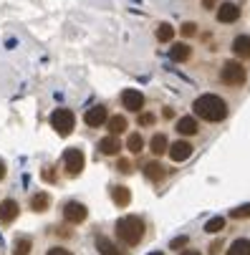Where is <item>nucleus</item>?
Returning a JSON list of instances; mask_svg holds the SVG:
<instances>
[{
    "label": "nucleus",
    "instance_id": "nucleus-1",
    "mask_svg": "<svg viewBox=\"0 0 250 255\" xmlns=\"http://www.w3.org/2000/svg\"><path fill=\"white\" fill-rule=\"evenodd\" d=\"M192 109H195V114L200 119H205V122H223L228 117V104L220 96H215V94L197 96L195 104H192Z\"/></svg>",
    "mask_w": 250,
    "mask_h": 255
},
{
    "label": "nucleus",
    "instance_id": "nucleus-2",
    "mask_svg": "<svg viewBox=\"0 0 250 255\" xmlns=\"http://www.w3.org/2000/svg\"><path fill=\"white\" fill-rule=\"evenodd\" d=\"M144 220L141 217H136V215H126V217H122V220L117 223V235H119V240L124 243V245H136L141 238H144Z\"/></svg>",
    "mask_w": 250,
    "mask_h": 255
},
{
    "label": "nucleus",
    "instance_id": "nucleus-3",
    "mask_svg": "<svg viewBox=\"0 0 250 255\" xmlns=\"http://www.w3.org/2000/svg\"><path fill=\"white\" fill-rule=\"evenodd\" d=\"M220 79H223V84H228V86H243L245 79H248V71H245L243 63H238V61H228V63H223Z\"/></svg>",
    "mask_w": 250,
    "mask_h": 255
},
{
    "label": "nucleus",
    "instance_id": "nucleus-4",
    "mask_svg": "<svg viewBox=\"0 0 250 255\" xmlns=\"http://www.w3.org/2000/svg\"><path fill=\"white\" fill-rule=\"evenodd\" d=\"M51 127L61 134V136H68L71 131H74L76 127V117L71 109H56V112L51 114Z\"/></svg>",
    "mask_w": 250,
    "mask_h": 255
},
{
    "label": "nucleus",
    "instance_id": "nucleus-5",
    "mask_svg": "<svg viewBox=\"0 0 250 255\" xmlns=\"http://www.w3.org/2000/svg\"><path fill=\"white\" fill-rule=\"evenodd\" d=\"M84 164H86V157H84V152L81 149H66V154H63V167H66V174L68 177H79L81 174V169H84Z\"/></svg>",
    "mask_w": 250,
    "mask_h": 255
},
{
    "label": "nucleus",
    "instance_id": "nucleus-6",
    "mask_svg": "<svg viewBox=\"0 0 250 255\" xmlns=\"http://www.w3.org/2000/svg\"><path fill=\"white\" fill-rule=\"evenodd\" d=\"M63 217H66V223L79 225V223H84L86 217H89V210H86V205H81V202H66V205H63Z\"/></svg>",
    "mask_w": 250,
    "mask_h": 255
},
{
    "label": "nucleus",
    "instance_id": "nucleus-7",
    "mask_svg": "<svg viewBox=\"0 0 250 255\" xmlns=\"http://www.w3.org/2000/svg\"><path fill=\"white\" fill-rule=\"evenodd\" d=\"M122 104L129 112H141V109H144V94L136 91V89H126L122 94Z\"/></svg>",
    "mask_w": 250,
    "mask_h": 255
},
{
    "label": "nucleus",
    "instance_id": "nucleus-8",
    "mask_svg": "<svg viewBox=\"0 0 250 255\" xmlns=\"http://www.w3.org/2000/svg\"><path fill=\"white\" fill-rule=\"evenodd\" d=\"M167 152H169V159H172V162H185V159H190V154H192V144L185 141V139H180V141L169 144Z\"/></svg>",
    "mask_w": 250,
    "mask_h": 255
},
{
    "label": "nucleus",
    "instance_id": "nucleus-9",
    "mask_svg": "<svg viewBox=\"0 0 250 255\" xmlns=\"http://www.w3.org/2000/svg\"><path fill=\"white\" fill-rule=\"evenodd\" d=\"M106 119H109V114H106V106H91V109H86V114H84V122L89 124V127H101V124H106Z\"/></svg>",
    "mask_w": 250,
    "mask_h": 255
},
{
    "label": "nucleus",
    "instance_id": "nucleus-10",
    "mask_svg": "<svg viewBox=\"0 0 250 255\" xmlns=\"http://www.w3.org/2000/svg\"><path fill=\"white\" fill-rule=\"evenodd\" d=\"M18 210H20V207H18L15 200H3V202H0V223L10 225L15 217H18Z\"/></svg>",
    "mask_w": 250,
    "mask_h": 255
},
{
    "label": "nucleus",
    "instance_id": "nucleus-11",
    "mask_svg": "<svg viewBox=\"0 0 250 255\" xmlns=\"http://www.w3.org/2000/svg\"><path fill=\"white\" fill-rule=\"evenodd\" d=\"M238 15H240V8H238L235 3H223V5L218 8V20H220V23H235Z\"/></svg>",
    "mask_w": 250,
    "mask_h": 255
},
{
    "label": "nucleus",
    "instance_id": "nucleus-12",
    "mask_svg": "<svg viewBox=\"0 0 250 255\" xmlns=\"http://www.w3.org/2000/svg\"><path fill=\"white\" fill-rule=\"evenodd\" d=\"M99 149H101V154H109V157H114V154H119L122 144H119V139H117L114 134H109V136H104V139L99 141Z\"/></svg>",
    "mask_w": 250,
    "mask_h": 255
},
{
    "label": "nucleus",
    "instance_id": "nucleus-13",
    "mask_svg": "<svg viewBox=\"0 0 250 255\" xmlns=\"http://www.w3.org/2000/svg\"><path fill=\"white\" fill-rule=\"evenodd\" d=\"M177 131H180L182 136H192V134H197V131H200L197 119H195V117H182L180 122H177Z\"/></svg>",
    "mask_w": 250,
    "mask_h": 255
},
{
    "label": "nucleus",
    "instance_id": "nucleus-14",
    "mask_svg": "<svg viewBox=\"0 0 250 255\" xmlns=\"http://www.w3.org/2000/svg\"><path fill=\"white\" fill-rule=\"evenodd\" d=\"M233 51L238 58H250V35H238L233 41Z\"/></svg>",
    "mask_w": 250,
    "mask_h": 255
},
{
    "label": "nucleus",
    "instance_id": "nucleus-15",
    "mask_svg": "<svg viewBox=\"0 0 250 255\" xmlns=\"http://www.w3.org/2000/svg\"><path fill=\"white\" fill-rule=\"evenodd\" d=\"M112 200H114V205H119V207H126V205L131 202V192H129V187H124V185H117V187L112 190Z\"/></svg>",
    "mask_w": 250,
    "mask_h": 255
},
{
    "label": "nucleus",
    "instance_id": "nucleus-16",
    "mask_svg": "<svg viewBox=\"0 0 250 255\" xmlns=\"http://www.w3.org/2000/svg\"><path fill=\"white\" fill-rule=\"evenodd\" d=\"M190 53H192V48H190L187 43H174V46L169 48V58H172V61H177V63L187 61V58H190Z\"/></svg>",
    "mask_w": 250,
    "mask_h": 255
},
{
    "label": "nucleus",
    "instance_id": "nucleus-17",
    "mask_svg": "<svg viewBox=\"0 0 250 255\" xmlns=\"http://www.w3.org/2000/svg\"><path fill=\"white\" fill-rule=\"evenodd\" d=\"M106 124H109V131L114 134V136H119L122 131H126L129 129V122H126V117H109V119H106Z\"/></svg>",
    "mask_w": 250,
    "mask_h": 255
},
{
    "label": "nucleus",
    "instance_id": "nucleus-18",
    "mask_svg": "<svg viewBox=\"0 0 250 255\" xmlns=\"http://www.w3.org/2000/svg\"><path fill=\"white\" fill-rule=\"evenodd\" d=\"M225 255H250V240L248 238H238L235 243H230Z\"/></svg>",
    "mask_w": 250,
    "mask_h": 255
},
{
    "label": "nucleus",
    "instance_id": "nucleus-19",
    "mask_svg": "<svg viewBox=\"0 0 250 255\" xmlns=\"http://www.w3.org/2000/svg\"><path fill=\"white\" fill-rule=\"evenodd\" d=\"M96 248L101 255H126V253H119V248L109 238H96Z\"/></svg>",
    "mask_w": 250,
    "mask_h": 255
},
{
    "label": "nucleus",
    "instance_id": "nucleus-20",
    "mask_svg": "<svg viewBox=\"0 0 250 255\" xmlns=\"http://www.w3.org/2000/svg\"><path fill=\"white\" fill-rule=\"evenodd\" d=\"M144 174H147L152 182H159V179H164V177H167V169H164L159 162H149V164L144 167Z\"/></svg>",
    "mask_w": 250,
    "mask_h": 255
},
{
    "label": "nucleus",
    "instance_id": "nucleus-21",
    "mask_svg": "<svg viewBox=\"0 0 250 255\" xmlns=\"http://www.w3.org/2000/svg\"><path fill=\"white\" fill-rule=\"evenodd\" d=\"M149 149L159 157V154H164L167 149H169V141H167V136L164 134H154L152 136V141H149Z\"/></svg>",
    "mask_w": 250,
    "mask_h": 255
},
{
    "label": "nucleus",
    "instance_id": "nucleus-22",
    "mask_svg": "<svg viewBox=\"0 0 250 255\" xmlns=\"http://www.w3.org/2000/svg\"><path fill=\"white\" fill-rule=\"evenodd\" d=\"M48 205H51V197L46 192H38V195L30 197V210H35V212H46Z\"/></svg>",
    "mask_w": 250,
    "mask_h": 255
},
{
    "label": "nucleus",
    "instance_id": "nucleus-23",
    "mask_svg": "<svg viewBox=\"0 0 250 255\" xmlns=\"http://www.w3.org/2000/svg\"><path fill=\"white\" fill-rule=\"evenodd\" d=\"M126 149H129L131 154H139L141 149H144V139H141V134H129V139H126Z\"/></svg>",
    "mask_w": 250,
    "mask_h": 255
},
{
    "label": "nucleus",
    "instance_id": "nucleus-24",
    "mask_svg": "<svg viewBox=\"0 0 250 255\" xmlns=\"http://www.w3.org/2000/svg\"><path fill=\"white\" fill-rule=\"evenodd\" d=\"M223 228H225V217H212V220L205 223V233L207 235H218Z\"/></svg>",
    "mask_w": 250,
    "mask_h": 255
},
{
    "label": "nucleus",
    "instance_id": "nucleus-25",
    "mask_svg": "<svg viewBox=\"0 0 250 255\" xmlns=\"http://www.w3.org/2000/svg\"><path fill=\"white\" fill-rule=\"evenodd\" d=\"M30 248H33L30 238H18L13 245V255H30Z\"/></svg>",
    "mask_w": 250,
    "mask_h": 255
},
{
    "label": "nucleus",
    "instance_id": "nucleus-26",
    "mask_svg": "<svg viewBox=\"0 0 250 255\" xmlns=\"http://www.w3.org/2000/svg\"><path fill=\"white\" fill-rule=\"evenodd\" d=\"M174 38V28L169 25V23H162L159 28H157V41H162V43H169Z\"/></svg>",
    "mask_w": 250,
    "mask_h": 255
},
{
    "label": "nucleus",
    "instance_id": "nucleus-27",
    "mask_svg": "<svg viewBox=\"0 0 250 255\" xmlns=\"http://www.w3.org/2000/svg\"><path fill=\"white\" fill-rule=\"evenodd\" d=\"M230 217H233V220H243V217H250V205H240V207L230 210Z\"/></svg>",
    "mask_w": 250,
    "mask_h": 255
},
{
    "label": "nucleus",
    "instance_id": "nucleus-28",
    "mask_svg": "<svg viewBox=\"0 0 250 255\" xmlns=\"http://www.w3.org/2000/svg\"><path fill=\"white\" fill-rule=\"evenodd\" d=\"M187 243H190V238H187V235H180V238H174V240L169 243V250H180V248H187Z\"/></svg>",
    "mask_w": 250,
    "mask_h": 255
},
{
    "label": "nucleus",
    "instance_id": "nucleus-29",
    "mask_svg": "<svg viewBox=\"0 0 250 255\" xmlns=\"http://www.w3.org/2000/svg\"><path fill=\"white\" fill-rule=\"evenodd\" d=\"M139 124L141 127H152L154 124V114H139Z\"/></svg>",
    "mask_w": 250,
    "mask_h": 255
},
{
    "label": "nucleus",
    "instance_id": "nucleus-30",
    "mask_svg": "<svg viewBox=\"0 0 250 255\" xmlns=\"http://www.w3.org/2000/svg\"><path fill=\"white\" fill-rule=\"evenodd\" d=\"M180 30H182V35H195V33H197V25H195V23H185Z\"/></svg>",
    "mask_w": 250,
    "mask_h": 255
},
{
    "label": "nucleus",
    "instance_id": "nucleus-31",
    "mask_svg": "<svg viewBox=\"0 0 250 255\" xmlns=\"http://www.w3.org/2000/svg\"><path fill=\"white\" fill-rule=\"evenodd\" d=\"M117 169H119V172H124V174H129V172H131V162H129V159H119Z\"/></svg>",
    "mask_w": 250,
    "mask_h": 255
},
{
    "label": "nucleus",
    "instance_id": "nucleus-32",
    "mask_svg": "<svg viewBox=\"0 0 250 255\" xmlns=\"http://www.w3.org/2000/svg\"><path fill=\"white\" fill-rule=\"evenodd\" d=\"M46 255H74V253H68L66 248H51Z\"/></svg>",
    "mask_w": 250,
    "mask_h": 255
},
{
    "label": "nucleus",
    "instance_id": "nucleus-33",
    "mask_svg": "<svg viewBox=\"0 0 250 255\" xmlns=\"http://www.w3.org/2000/svg\"><path fill=\"white\" fill-rule=\"evenodd\" d=\"M43 179H48V182L56 179V177H53V167H46V169H43Z\"/></svg>",
    "mask_w": 250,
    "mask_h": 255
},
{
    "label": "nucleus",
    "instance_id": "nucleus-34",
    "mask_svg": "<svg viewBox=\"0 0 250 255\" xmlns=\"http://www.w3.org/2000/svg\"><path fill=\"white\" fill-rule=\"evenodd\" d=\"M215 5H218V0H202V8H207V10L215 8Z\"/></svg>",
    "mask_w": 250,
    "mask_h": 255
},
{
    "label": "nucleus",
    "instance_id": "nucleus-35",
    "mask_svg": "<svg viewBox=\"0 0 250 255\" xmlns=\"http://www.w3.org/2000/svg\"><path fill=\"white\" fill-rule=\"evenodd\" d=\"M162 114H164V119H172V117H174V109H164Z\"/></svg>",
    "mask_w": 250,
    "mask_h": 255
},
{
    "label": "nucleus",
    "instance_id": "nucleus-36",
    "mask_svg": "<svg viewBox=\"0 0 250 255\" xmlns=\"http://www.w3.org/2000/svg\"><path fill=\"white\" fill-rule=\"evenodd\" d=\"M218 253H220V243H215V245L210 248V255H218Z\"/></svg>",
    "mask_w": 250,
    "mask_h": 255
},
{
    "label": "nucleus",
    "instance_id": "nucleus-37",
    "mask_svg": "<svg viewBox=\"0 0 250 255\" xmlns=\"http://www.w3.org/2000/svg\"><path fill=\"white\" fill-rule=\"evenodd\" d=\"M3 177H5V162L0 159V179H3Z\"/></svg>",
    "mask_w": 250,
    "mask_h": 255
},
{
    "label": "nucleus",
    "instance_id": "nucleus-38",
    "mask_svg": "<svg viewBox=\"0 0 250 255\" xmlns=\"http://www.w3.org/2000/svg\"><path fill=\"white\" fill-rule=\"evenodd\" d=\"M182 255H200V253H197V250H185Z\"/></svg>",
    "mask_w": 250,
    "mask_h": 255
},
{
    "label": "nucleus",
    "instance_id": "nucleus-39",
    "mask_svg": "<svg viewBox=\"0 0 250 255\" xmlns=\"http://www.w3.org/2000/svg\"><path fill=\"white\" fill-rule=\"evenodd\" d=\"M149 255H164V253H159V250H157V253H149Z\"/></svg>",
    "mask_w": 250,
    "mask_h": 255
}]
</instances>
